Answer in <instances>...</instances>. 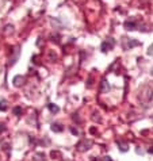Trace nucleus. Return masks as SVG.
Here are the masks:
<instances>
[{
  "label": "nucleus",
  "instance_id": "obj_1",
  "mask_svg": "<svg viewBox=\"0 0 153 161\" xmlns=\"http://www.w3.org/2000/svg\"><path fill=\"white\" fill-rule=\"evenodd\" d=\"M115 42L113 41V39H108V41H104L103 43H102V50L103 52H107V50H111L113 48H114Z\"/></svg>",
  "mask_w": 153,
  "mask_h": 161
},
{
  "label": "nucleus",
  "instance_id": "obj_2",
  "mask_svg": "<svg viewBox=\"0 0 153 161\" xmlns=\"http://www.w3.org/2000/svg\"><path fill=\"white\" fill-rule=\"evenodd\" d=\"M25 83V77L23 76H15L14 77V85L15 87H21Z\"/></svg>",
  "mask_w": 153,
  "mask_h": 161
},
{
  "label": "nucleus",
  "instance_id": "obj_3",
  "mask_svg": "<svg viewBox=\"0 0 153 161\" xmlns=\"http://www.w3.org/2000/svg\"><path fill=\"white\" fill-rule=\"evenodd\" d=\"M125 27L126 30H137V23L134 21H127L125 23Z\"/></svg>",
  "mask_w": 153,
  "mask_h": 161
},
{
  "label": "nucleus",
  "instance_id": "obj_4",
  "mask_svg": "<svg viewBox=\"0 0 153 161\" xmlns=\"http://www.w3.org/2000/svg\"><path fill=\"white\" fill-rule=\"evenodd\" d=\"M140 42H137V41H134V39H129L127 41V46H125V49H132L133 46H138Z\"/></svg>",
  "mask_w": 153,
  "mask_h": 161
},
{
  "label": "nucleus",
  "instance_id": "obj_5",
  "mask_svg": "<svg viewBox=\"0 0 153 161\" xmlns=\"http://www.w3.org/2000/svg\"><path fill=\"white\" fill-rule=\"evenodd\" d=\"M52 130H53V131H57V133H60V131H62V130H64V127L61 126L60 123H53V125H52Z\"/></svg>",
  "mask_w": 153,
  "mask_h": 161
},
{
  "label": "nucleus",
  "instance_id": "obj_6",
  "mask_svg": "<svg viewBox=\"0 0 153 161\" xmlns=\"http://www.w3.org/2000/svg\"><path fill=\"white\" fill-rule=\"evenodd\" d=\"M7 109H8L7 100L1 99V100H0V111H7Z\"/></svg>",
  "mask_w": 153,
  "mask_h": 161
},
{
  "label": "nucleus",
  "instance_id": "obj_7",
  "mask_svg": "<svg viewBox=\"0 0 153 161\" xmlns=\"http://www.w3.org/2000/svg\"><path fill=\"white\" fill-rule=\"evenodd\" d=\"M49 110H50V111H52V112H54V114L60 111V109H58V106L52 104V103H50V104H49Z\"/></svg>",
  "mask_w": 153,
  "mask_h": 161
},
{
  "label": "nucleus",
  "instance_id": "obj_8",
  "mask_svg": "<svg viewBox=\"0 0 153 161\" xmlns=\"http://www.w3.org/2000/svg\"><path fill=\"white\" fill-rule=\"evenodd\" d=\"M110 89V85H107V81L103 80V87H102V92H107Z\"/></svg>",
  "mask_w": 153,
  "mask_h": 161
},
{
  "label": "nucleus",
  "instance_id": "obj_9",
  "mask_svg": "<svg viewBox=\"0 0 153 161\" xmlns=\"http://www.w3.org/2000/svg\"><path fill=\"white\" fill-rule=\"evenodd\" d=\"M14 114H15V115H21V114H22V109H21V107H15V109H14Z\"/></svg>",
  "mask_w": 153,
  "mask_h": 161
},
{
  "label": "nucleus",
  "instance_id": "obj_10",
  "mask_svg": "<svg viewBox=\"0 0 153 161\" xmlns=\"http://www.w3.org/2000/svg\"><path fill=\"white\" fill-rule=\"evenodd\" d=\"M118 145H121V150H122V152H126V150H127V145H126V144H119V142H118Z\"/></svg>",
  "mask_w": 153,
  "mask_h": 161
},
{
  "label": "nucleus",
  "instance_id": "obj_11",
  "mask_svg": "<svg viewBox=\"0 0 153 161\" xmlns=\"http://www.w3.org/2000/svg\"><path fill=\"white\" fill-rule=\"evenodd\" d=\"M148 54H149V56H152V57H153V43H152V45L149 46V50H148Z\"/></svg>",
  "mask_w": 153,
  "mask_h": 161
},
{
  "label": "nucleus",
  "instance_id": "obj_12",
  "mask_svg": "<svg viewBox=\"0 0 153 161\" xmlns=\"http://www.w3.org/2000/svg\"><path fill=\"white\" fill-rule=\"evenodd\" d=\"M4 130H6V127H4V125H0V133H3Z\"/></svg>",
  "mask_w": 153,
  "mask_h": 161
},
{
  "label": "nucleus",
  "instance_id": "obj_13",
  "mask_svg": "<svg viewBox=\"0 0 153 161\" xmlns=\"http://www.w3.org/2000/svg\"><path fill=\"white\" fill-rule=\"evenodd\" d=\"M72 130V133H73V134H76V135H77V134H79V131H77V130H75V129H71Z\"/></svg>",
  "mask_w": 153,
  "mask_h": 161
},
{
  "label": "nucleus",
  "instance_id": "obj_14",
  "mask_svg": "<svg viewBox=\"0 0 153 161\" xmlns=\"http://www.w3.org/2000/svg\"><path fill=\"white\" fill-rule=\"evenodd\" d=\"M149 153H153V149H152V148L149 149Z\"/></svg>",
  "mask_w": 153,
  "mask_h": 161
},
{
  "label": "nucleus",
  "instance_id": "obj_15",
  "mask_svg": "<svg viewBox=\"0 0 153 161\" xmlns=\"http://www.w3.org/2000/svg\"><path fill=\"white\" fill-rule=\"evenodd\" d=\"M106 161H111V160H110V157H107V158H106Z\"/></svg>",
  "mask_w": 153,
  "mask_h": 161
}]
</instances>
